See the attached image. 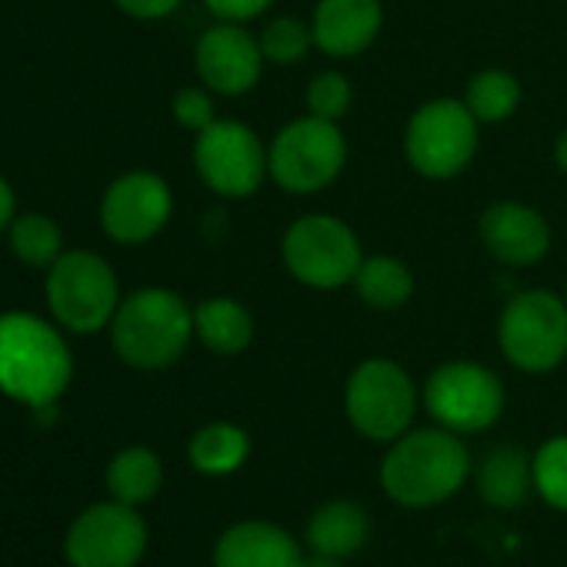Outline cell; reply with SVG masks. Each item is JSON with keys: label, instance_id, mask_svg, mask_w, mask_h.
<instances>
[{"label": "cell", "instance_id": "6da1fadb", "mask_svg": "<svg viewBox=\"0 0 567 567\" xmlns=\"http://www.w3.org/2000/svg\"><path fill=\"white\" fill-rule=\"evenodd\" d=\"M471 474V454L461 434L421 427L391 441L381 461V487L401 507H434L461 491Z\"/></svg>", "mask_w": 567, "mask_h": 567}, {"label": "cell", "instance_id": "7a4b0ae2", "mask_svg": "<svg viewBox=\"0 0 567 567\" xmlns=\"http://www.w3.org/2000/svg\"><path fill=\"white\" fill-rule=\"evenodd\" d=\"M74 374L68 341L54 324L28 311L0 315V391L31 408L54 404Z\"/></svg>", "mask_w": 567, "mask_h": 567}, {"label": "cell", "instance_id": "3957f363", "mask_svg": "<svg viewBox=\"0 0 567 567\" xmlns=\"http://www.w3.org/2000/svg\"><path fill=\"white\" fill-rule=\"evenodd\" d=\"M194 338V308L171 288H141L121 298L111 341L124 364L137 371L171 368Z\"/></svg>", "mask_w": 567, "mask_h": 567}, {"label": "cell", "instance_id": "277c9868", "mask_svg": "<svg viewBox=\"0 0 567 567\" xmlns=\"http://www.w3.org/2000/svg\"><path fill=\"white\" fill-rule=\"evenodd\" d=\"M348 164V141L341 124L305 114L284 124L267 147L270 181L295 197H311L331 187Z\"/></svg>", "mask_w": 567, "mask_h": 567}, {"label": "cell", "instance_id": "5b68a950", "mask_svg": "<svg viewBox=\"0 0 567 567\" xmlns=\"http://www.w3.org/2000/svg\"><path fill=\"white\" fill-rule=\"evenodd\" d=\"M48 308L71 334H97L111 328L121 308L114 267L94 250H64L48 267Z\"/></svg>", "mask_w": 567, "mask_h": 567}, {"label": "cell", "instance_id": "8992f818", "mask_svg": "<svg viewBox=\"0 0 567 567\" xmlns=\"http://www.w3.org/2000/svg\"><path fill=\"white\" fill-rule=\"evenodd\" d=\"M497 348L524 374L560 368L567 358V301L547 288L517 291L501 308Z\"/></svg>", "mask_w": 567, "mask_h": 567}, {"label": "cell", "instance_id": "52a82bcc", "mask_svg": "<svg viewBox=\"0 0 567 567\" xmlns=\"http://www.w3.org/2000/svg\"><path fill=\"white\" fill-rule=\"evenodd\" d=\"M280 257L288 274L315 291H338L354 284V274L364 260L361 240L334 214H305L280 240Z\"/></svg>", "mask_w": 567, "mask_h": 567}, {"label": "cell", "instance_id": "ba28073f", "mask_svg": "<svg viewBox=\"0 0 567 567\" xmlns=\"http://www.w3.org/2000/svg\"><path fill=\"white\" fill-rule=\"evenodd\" d=\"M481 121L457 97L424 101L404 131L408 164L427 181H451L464 174L477 154Z\"/></svg>", "mask_w": 567, "mask_h": 567}, {"label": "cell", "instance_id": "9c48e42d", "mask_svg": "<svg viewBox=\"0 0 567 567\" xmlns=\"http://www.w3.org/2000/svg\"><path fill=\"white\" fill-rule=\"evenodd\" d=\"M344 414L361 437L391 444L411 431L417 414V388L398 361L368 358L344 384Z\"/></svg>", "mask_w": 567, "mask_h": 567}, {"label": "cell", "instance_id": "30bf717a", "mask_svg": "<svg viewBox=\"0 0 567 567\" xmlns=\"http://www.w3.org/2000/svg\"><path fill=\"white\" fill-rule=\"evenodd\" d=\"M501 378L477 361H447L424 384L427 414L454 434H481L504 414Z\"/></svg>", "mask_w": 567, "mask_h": 567}, {"label": "cell", "instance_id": "8fae6325", "mask_svg": "<svg viewBox=\"0 0 567 567\" xmlns=\"http://www.w3.org/2000/svg\"><path fill=\"white\" fill-rule=\"evenodd\" d=\"M197 177L227 200H244L260 190L267 174V147L244 121L217 117L194 137Z\"/></svg>", "mask_w": 567, "mask_h": 567}, {"label": "cell", "instance_id": "7c38bea8", "mask_svg": "<svg viewBox=\"0 0 567 567\" xmlns=\"http://www.w3.org/2000/svg\"><path fill=\"white\" fill-rule=\"evenodd\" d=\"M174 214L171 184L154 171L121 174L101 200V227L117 244L154 240Z\"/></svg>", "mask_w": 567, "mask_h": 567}, {"label": "cell", "instance_id": "4fadbf2b", "mask_svg": "<svg viewBox=\"0 0 567 567\" xmlns=\"http://www.w3.org/2000/svg\"><path fill=\"white\" fill-rule=\"evenodd\" d=\"M147 547V527L134 504L114 501L84 511L68 534L74 567H134Z\"/></svg>", "mask_w": 567, "mask_h": 567}, {"label": "cell", "instance_id": "5bb4252c", "mask_svg": "<svg viewBox=\"0 0 567 567\" xmlns=\"http://www.w3.org/2000/svg\"><path fill=\"white\" fill-rule=\"evenodd\" d=\"M264 51L260 41L244 31V24L217 21L210 24L194 48V68L204 87L217 97H240L260 84L264 74Z\"/></svg>", "mask_w": 567, "mask_h": 567}, {"label": "cell", "instance_id": "9a60e30c", "mask_svg": "<svg viewBox=\"0 0 567 567\" xmlns=\"http://www.w3.org/2000/svg\"><path fill=\"white\" fill-rule=\"evenodd\" d=\"M484 250L504 267H530L550 250V224L520 200H497L477 220Z\"/></svg>", "mask_w": 567, "mask_h": 567}, {"label": "cell", "instance_id": "2e32d148", "mask_svg": "<svg viewBox=\"0 0 567 567\" xmlns=\"http://www.w3.org/2000/svg\"><path fill=\"white\" fill-rule=\"evenodd\" d=\"M311 28L321 54L351 61L378 41L384 28V8L381 0H318Z\"/></svg>", "mask_w": 567, "mask_h": 567}, {"label": "cell", "instance_id": "e0dca14e", "mask_svg": "<svg viewBox=\"0 0 567 567\" xmlns=\"http://www.w3.org/2000/svg\"><path fill=\"white\" fill-rule=\"evenodd\" d=\"M298 540L270 520H237L214 547V567H301Z\"/></svg>", "mask_w": 567, "mask_h": 567}, {"label": "cell", "instance_id": "ac0fdd59", "mask_svg": "<svg viewBox=\"0 0 567 567\" xmlns=\"http://www.w3.org/2000/svg\"><path fill=\"white\" fill-rule=\"evenodd\" d=\"M474 477H477V494L491 507L511 511V507H520L527 494L534 491V457H527L514 444H501L487 451Z\"/></svg>", "mask_w": 567, "mask_h": 567}, {"label": "cell", "instance_id": "d6986e66", "mask_svg": "<svg viewBox=\"0 0 567 567\" xmlns=\"http://www.w3.org/2000/svg\"><path fill=\"white\" fill-rule=\"evenodd\" d=\"M194 338L220 358H234L254 341V318L234 298H207L194 308Z\"/></svg>", "mask_w": 567, "mask_h": 567}, {"label": "cell", "instance_id": "ffe728a7", "mask_svg": "<svg viewBox=\"0 0 567 567\" xmlns=\"http://www.w3.org/2000/svg\"><path fill=\"white\" fill-rule=\"evenodd\" d=\"M371 537V517L354 501L321 504L308 520V547L334 557H354Z\"/></svg>", "mask_w": 567, "mask_h": 567}, {"label": "cell", "instance_id": "44dd1931", "mask_svg": "<svg viewBox=\"0 0 567 567\" xmlns=\"http://www.w3.org/2000/svg\"><path fill=\"white\" fill-rule=\"evenodd\" d=\"M354 291L374 311H398L414 298V274L401 257L374 254L361 260L354 274Z\"/></svg>", "mask_w": 567, "mask_h": 567}, {"label": "cell", "instance_id": "7402d4cb", "mask_svg": "<svg viewBox=\"0 0 567 567\" xmlns=\"http://www.w3.org/2000/svg\"><path fill=\"white\" fill-rule=\"evenodd\" d=\"M250 454V437L244 427L237 424H227V421H217V424H207L200 427L190 444H187V457L190 464L200 471V474H210V477H220V474H234Z\"/></svg>", "mask_w": 567, "mask_h": 567}, {"label": "cell", "instance_id": "603a6c76", "mask_svg": "<svg viewBox=\"0 0 567 567\" xmlns=\"http://www.w3.org/2000/svg\"><path fill=\"white\" fill-rule=\"evenodd\" d=\"M164 467L151 447H127L107 467V487L124 504H144L161 491Z\"/></svg>", "mask_w": 567, "mask_h": 567}, {"label": "cell", "instance_id": "cb8c5ba5", "mask_svg": "<svg viewBox=\"0 0 567 567\" xmlns=\"http://www.w3.org/2000/svg\"><path fill=\"white\" fill-rule=\"evenodd\" d=\"M464 104H467V111L481 124H501V121L517 114V107H520V84H517V78L511 71H501V68L477 71L467 81Z\"/></svg>", "mask_w": 567, "mask_h": 567}, {"label": "cell", "instance_id": "d4e9b609", "mask_svg": "<svg viewBox=\"0 0 567 567\" xmlns=\"http://www.w3.org/2000/svg\"><path fill=\"white\" fill-rule=\"evenodd\" d=\"M11 250L28 267H51L64 254V234L48 214H18L8 227Z\"/></svg>", "mask_w": 567, "mask_h": 567}, {"label": "cell", "instance_id": "484cf974", "mask_svg": "<svg viewBox=\"0 0 567 567\" xmlns=\"http://www.w3.org/2000/svg\"><path fill=\"white\" fill-rule=\"evenodd\" d=\"M264 61L277 64V68H291L301 64L311 51H318L315 44V28L311 21L301 18H274L264 24V31L257 34Z\"/></svg>", "mask_w": 567, "mask_h": 567}, {"label": "cell", "instance_id": "4316f807", "mask_svg": "<svg viewBox=\"0 0 567 567\" xmlns=\"http://www.w3.org/2000/svg\"><path fill=\"white\" fill-rule=\"evenodd\" d=\"M534 491L557 511H567V434L544 441L534 454Z\"/></svg>", "mask_w": 567, "mask_h": 567}, {"label": "cell", "instance_id": "83f0119b", "mask_svg": "<svg viewBox=\"0 0 567 567\" xmlns=\"http://www.w3.org/2000/svg\"><path fill=\"white\" fill-rule=\"evenodd\" d=\"M354 104L351 81L341 71H321L308 84V114L324 117V121H341Z\"/></svg>", "mask_w": 567, "mask_h": 567}, {"label": "cell", "instance_id": "f1b7e54d", "mask_svg": "<svg viewBox=\"0 0 567 567\" xmlns=\"http://www.w3.org/2000/svg\"><path fill=\"white\" fill-rule=\"evenodd\" d=\"M171 111H174V121L184 131H194V134H200L204 127H210L217 121V114H214V91L210 87H181L174 94Z\"/></svg>", "mask_w": 567, "mask_h": 567}, {"label": "cell", "instance_id": "f546056e", "mask_svg": "<svg viewBox=\"0 0 567 567\" xmlns=\"http://www.w3.org/2000/svg\"><path fill=\"white\" fill-rule=\"evenodd\" d=\"M274 0H204V8L217 18V21H230V24H247L254 18H260Z\"/></svg>", "mask_w": 567, "mask_h": 567}, {"label": "cell", "instance_id": "4dcf8cb0", "mask_svg": "<svg viewBox=\"0 0 567 567\" xmlns=\"http://www.w3.org/2000/svg\"><path fill=\"white\" fill-rule=\"evenodd\" d=\"M114 4L137 21H164L184 4V0H114Z\"/></svg>", "mask_w": 567, "mask_h": 567}, {"label": "cell", "instance_id": "1f68e13d", "mask_svg": "<svg viewBox=\"0 0 567 567\" xmlns=\"http://www.w3.org/2000/svg\"><path fill=\"white\" fill-rule=\"evenodd\" d=\"M18 217V200H14V190L11 184L0 177V230H8L11 220Z\"/></svg>", "mask_w": 567, "mask_h": 567}, {"label": "cell", "instance_id": "d6a6232c", "mask_svg": "<svg viewBox=\"0 0 567 567\" xmlns=\"http://www.w3.org/2000/svg\"><path fill=\"white\" fill-rule=\"evenodd\" d=\"M341 560L344 557H334V554H324V550H311V554H305L301 567H344Z\"/></svg>", "mask_w": 567, "mask_h": 567}, {"label": "cell", "instance_id": "836d02e7", "mask_svg": "<svg viewBox=\"0 0 567 567\" xmlns=\"http://www.w3.org/2000/svg\"><path fill=\"white\" fill-rule=\"evenodd\" d=\"M554 164H557V171L567 177V131L557 134V141H554Z\"/></svg>", "mask_w": 567, "mask_h": 567}, {"label": "cell", "instance_id": "e575fe53", "mask_svg": "<svg viewBox=\"0 0 567 567\" xmlns=\"http://www.w3.org/2000/svg\"><path fill=\"white\" fill-rule=\"evenodd\" d=\"M564 301H567V291H564Z\"/></svg>", "mask_w": 567, "mask_h": 567}]
</instances>
